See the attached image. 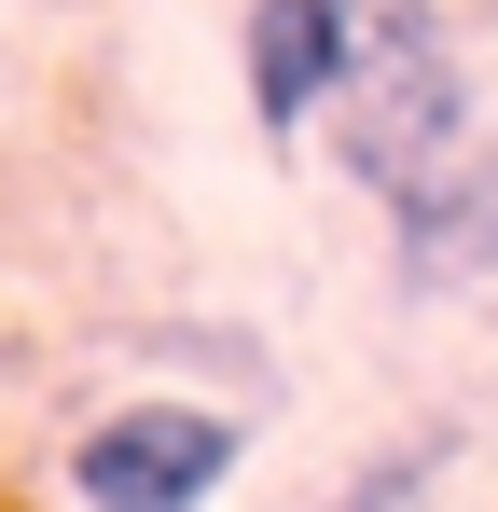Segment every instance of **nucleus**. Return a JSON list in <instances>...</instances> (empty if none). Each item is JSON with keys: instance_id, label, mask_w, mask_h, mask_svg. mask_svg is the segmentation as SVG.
<instances>
[{"instance_id": "1", "label": "nucleus", "mask_w": 498, "mask_h": 512, "mask_svg": "<svg viewBox=\"0 0 498 512\" xmlns=\"http://www.w3.org/2000/svg\"><path fill=\"white\" fill-rule=\"evenodd\" d=\"M332 153L346 180L388 208L402 180H429L457 139H485V111H471V70H457V42L429 28V0H374L360 14V56H346V84H332Z\"/></svg>"}, {"instance_id": "3", "label": "nucleus", "mask_w": 498, "mask_h": 512, "mask_svg": "<svg viewBox=\"0 0 498 512\" xmlns=\"http://www.w3.org/2000/svg\"><path fill=\"white\" fill-rule=\"evenodd\" d=\"M388 277H402L415 305L485 291V277H498V139H457L429 180L388 194Z\"/></svg>"}, {"instance_id": "2", "label": "nucleus", "mask_w": 498, "mask_h": 512, "mask_svg": "<svg viewBox=\"0 0 498 512\" xmlns=\"http://www.w3.org/2000/svg\"><path fill=\"white\" fill-rule=\"evenodd\" d=\"M222 485H236V416H208V402H125L70 443L83 512H194Z\"/></svg>"}, {"instance_id": "4", "label": "nucleus", "mask_w": 498, "mask_h": 512, "mask_svg": "<svg viewBox=\"0 0 498 512\" xmlns=\"http://www.w3.org/2000/svg\"><path fill=\"white\" fill-rule=\"evenodd\" d=\"M346 56H360V0H249V125L263 139H305L332 111V84H346Z\"/></svg>"}]
</instances>
